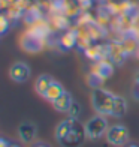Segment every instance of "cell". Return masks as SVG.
Here are the masks:
<instances>
[{"label": "cell", "instance_id": "7c38bea8", "mask_svg": "<svg viewBox=\"0 0 139 147\" xmlns=\"http://www.w3.org/2000/svg\"><path fill=\"white\" fill-rule=\"evenodd\" d=\"M58 45L63 50H72L76 47V27L75 29H67L63 35L58 38Z\"/></svg>", "mask_w": 139, "mask_h": 147}, {"label": "cell", "instance_id": "ac0fdd59", "mask_svg": "<svg viewBox=\"0 0 139 147\" xmlns=\"http://www.w3.org/2000/svg\"><path fill=\"white\" fill-rule=\"evenodd\" d=\"M72 123H74V119H67V120H63L61 123H58L57 129H55V137L58 141H61V140L66 138V135L70 132L72 129Z\"/></svg>", "mask_w": 139, "mask_h": 147}, {"label": "cell", "instance_id": "6da1fadb", "mask_svg": "<svg viewBox=\"0 0 139 147\" xmlns=\"http://www.w3.org/2000/svg\"><path fill=\"white\" fill-rule=\"evenodd\" d=\"M112 72H114V63H112V60L109 57L108 59H100V60H97V62H93L91 68H90V74H88L90 86L97 89L100 84H103V81Z\"/></svg>", "mask_w": 139, "mask_h": 147}, {"label": "cell", "instance_id": "2e32d148", "mask_svg": "<svg viewBox=\"0 0 139 147\" xmlns=\"http://www.w3.org/2000/svg\"><path fill=\"white\" fill-rule=\"evenodd\" d=\"M118 41H121V47H123V51L126 53V56H132V54H136L138 51V41L135 38L132 36H126L123 39H118Z\"/></svg>", "mask_w": 139, "mask_h": 147}, {"label": "cell", "instance_id": "30bf717a", "mask_svg": "<svg viewBox=\"0 0 139 147\" xmlns=\"http://www.w3.org/2000/svg\"><path fill=\"white\" fill-rule=\"evenodd\" d=\"M93 39L88 33V27L87 26H76V47L79 50H87L88 47L91 45Z\"/></svg>", "mask_w": 139, "mask_h": 147}, {"label": "cell", "instance_id": "7402d4cb", "mask_svg": "<svg viewBox=\"0 0 139 147\" xmlns=\"http://www.w3.org/2000/svg\"><path fill=\"white\" fill-rule=\"evenodd\" d=\"M96 21V17H93L90 12H81L78 17H76V26H90V24H94Z\"/></svg>", "mask_w": 139, "mask_h": 147}, {"label": "cell", "instance_id": "1f68e13d", "mask_svg": "<svg viewBox=\"0 0 139 147\" xmlns=\"http://www.w3.org/2000/svg\"><path fill=\"white\" fill-rule=\"evenodd\" d=\"M8 2H9V3H15V2H17V0H8Z\"/></svg>", "mask_w": 139, "mask_h": 147}, {"label": "cell", "instance_id": "ba28073f", "mask_svg": "<svg viewBox=\"0 0 139 147\" xmlns=\"http://www.w3.org/2000/svg\"><path fill=\"white\" fill-rule=\"evenodd\" d=\"M9 75L14 81L24 83V81H27L29 77H30V68L24 62H17V63H14L11 66Z\"/></svg>", "mask_w": 139, "mask_h": 147}, {"label": "cell", "instance_id": "4316f807", "mask_svg": "<svg viewBox=\"0 0 139 147\" xmlns=\"http://www.w3.org/2000/svg\"><path fill=\"white\" fill-rule=\"evenodd\" d=\"M9 2H8V0H0V12H5L6 9H8L9 8Z\"/></svg>", "mask_w": 139, "mask_h": 147}, {"label": "cell", "instance_id": "484cf974", "mask_svg": "<svg viewBox=\"0 0 139 147\" xmlns=\"http://www.w3.org/2000/svg\"><path fill=\"white\" fill-rule=\"evenodd\" d=\"M15 3H17L18 8H21V9L25 12V11H29V9H30V6L35 3V2H33V0H17Z\"/></svg>", "mask_w": 139, "mask_h": 147}, {"label": "cell", "instance_id": "e0dca14e", "mask_svg": "<svg viewBox=\"0 0 139 147\" xmlns=\"http://www.w3.org/2000/svg\"><path fill=\"white\" fill-rule=\"evenodd\" d=\"M54 81L49 75H41V77H37L36 80V83H35V90L39 93V95H45V92L48 90V87L51 86V83Z\"/></svg>", "mask_w": 139, "mask_h": 147}, {"label": "cell", "instance_id": "5bb4252c", "mask_svg": "<svg viewBox=\"0 0 139 147\" xmlns=\"http://www.w3.org/2000/svg\"><path fill=\"white\" fill-rule=\"evenodd\" d=\"M64 93V89H63V86L60 83H57V81H52L51 86L48 87V90L45 92V95L43 98L46 99V101H49V102H54L57 98H60L61 95Z\"/></svg>", "mask_w": 139, "mask_h": 147}, {"label": "cell", "instance_id": "7a4b0ae2", "mask_svg": "<svg viewBox=\"0 0 139 147\" xmlns=\"http://www.w3.org/2000/svg\"><path fill=\"white\" fill-rule=\"evenodd\" d=\"M115 95L106 89L97 87L93 92V107L100 116H112L115 104Z\"/></svg>", "mask_w": 139, "mask_h": 147}, {"label": "cell", "instance_id": "3957f363", "mask_svg": "<svg viewBox=\"0 0 139 147\" xmlns=\"http://www.w3.org/2000/svg\"><path fill=\"white\" fill-rule=\"evenodd\" d=\"M85 137H87V132H85V126L82 123H79L76 119H74V123H72V129L70 132L66 135L64 140H61L60 144L63 147H79Z\"/></svg>", "mask_w": 139, "mask_h": 147}, {"label": "cell", "instance_id": "d4e9b609", "mask_svg": "<svg viewBox=\"0 0 139 147\" xmlns=\"http://www.w3.org/2000/svg\"><path fill=\"white\" fill-rule=\"evenodd\" d=\"M9 27H11V21H9V18L6 17L5 14H0V36L5 35V33L9 30Z\"/></svg>", "mask_w": 139, "mask_h": 147}, {"label": "cell", "instance_id": "603a6c76", "mask_svg": "<svg viewBox=\"0 0 139 147\" xmlns=\"http://www.w3.org/2000/svg\"><path fill=\"white\" fill-rule=\"evenodd\" d=\"M87 27H88V33H90V36H91L93 41H97V39H100L102 36H105V30L102 27H99L96 23L87 26Z\"/></svg>", "mask_w": 139, "mask_h": 147}, {"label": "cell", "instance_id": "8992f818", "mask_svg": "<svg viewBox=\"0 0 139 147\" xmlns=\"http://www.w3.org/2000/svg\"><path fill=\"white\" fill-rule=\"evenodd\" d=\"M46 42H48V38H36V36L27 35V33H24L21 38V47L25 51H30V53H36L45 48Z\"/></svg>", "mask_w": 139, "mask_h": 147}, {"label": "cell", "instance_id": "f546056e", "mask_svg": "<svg viewBox=\"0 0 139 147\" xmlns=\"http://www.w3.org/2000/svg\"><path fill=\"white\" fill-rule=\"evenodd\" d=\"M76 2H78L79 5H84V3H91L93 0H76Z\"/></svg>", "mask_w": 139, "mask_h": 147}, {"label": "cell", "instance_id": "836d02e7", "mask_svg": "<svg viewBox=\"0 0 139 147\" xmlns=\"http://www.w3.org/2000/svg\"><path fill=\"white\" fill-rule=\"evenodd\" d=\"M36 147H46V146H42V144H39V146H36Z\"/></svg>", "mask_w": 139, "mask_h": 147}, {"label": "cell", "instance_id": "83f0119b", "mask_svg": "<svg viewBox=\"0 0 139 147\" xmlns=\"http://www.w3.org/2000/svg\"><path fill=\"white\" fill-rule=\"evenodd\" d=\"M133 96L139 101V84H136V83H135V87H133Z\"/></svg>", "mask_w": 139, "mask_h": 147}, {"label": "cell", "instance_id": "8d00e7d4", "mask_svg": "<svg viewBox=\"0 0 139 147\" xmlns=\"http://www.w3.org/2000/svg\"><path fill=\"white\" fill-rule=\"evenodd\" d=\"M129 147H138V146H135V144H133V146H129Z\"/></svg>", "mask_w": 139, "mask_h": 147}, {"label": "cell", "instance_id": "d6a6232c", "mask_svg": "<svg viewBox=\"0 0 139 147\" xmlns=\"http://www.w3.org/2000/svg\"><path fill=\"white\" fill-rule=\"evenodd\" d=\"M136 56L139 57V47H138V51H136Z\"/></svg>", "mask_w": 139, "mask_h": 147}, {"label": "cell", "instance_id": "52a82bcc", "mask_svg": "<svg viewBox=\"0 0 139 147\" xmlns=\"http://www.w3.org/2000/svg\"><path fill=\"white\" fill-rule=\"evenodd\" d=\"M84 56L91 62H97L100 59H108L109 57V47L106 45H99V44H91L87 50H84Z\"/></svg>", "mask_w": 139, "mask_h": 147}, {"label": "cell", "instance_id": "5b68a950", "mask_svg": "<svg viewBox=\"0 0 139 147\" xmlns=\"http://www.w3.org/2000/svg\"><path fill=\"white\" fill-rule=\"evenodd\" d=\"M105 135H106V141L109 144L120 147L124 143H127L129 131H127V128H124L123 125H114V126H111V128H108Z\"/></svg>", "mask_w": 139, "mask_h": 147}, {"label": "cell", "instance_id": "4dcf8cb0", "mask_svg": "<svg viewBox=\"0 0 139 147\" xmlns=\"http://www.w3.org/2000/svg\"><path fill=\"white\" fill-rule=\"evenodd\" d=\"M135 83H136V84H139V71L136 72V75H135Z\"/></svg>", "mask_w": 139, "mask_h": 147}, {"label": "cell", "instance_id": "d6986e66", "mask_svg": "<svg viewBox=\"0 0 139 147\" xmlns=\"http://www.w3.org/2000/svg\"><path fill=\"white\" fill-rule=\"evenodd\" d=\"M24 14L25 12L21 8H18L17 3H11L9 8L5 11V15L9 18V21H17V20H19L21 17H24Z\"/></svg>", "mask_w": 139, "mask_h": 147}, {"label": "cell", "instance_id": "4fadbf2b", "mask_svg": "<svg viewBox=\"0 0 139 147\" xmlns=\"http://www.w3.org/2000/svg\"><path fill=\"white\" fill-rule=\"evenodd\" d=\"M18 135H19V138H21V141L31 143L36 137V126L33 123H29V122L23 123L18 129Z\"/></svg>", "mask_w": 139, "mask_h": 147}, {"label": "cell", "instance_id": "f1b7e54d", "mask_svg": "<svg viewBox=\"0 0 139 147\" xmlns=\"http://www.w3.org/2000/svg\"><path fill=\"white\" fill-rule=\"evenodd\" d=\"M11 144L6 141V140H3V138H0V147H9Z\"/></svg>", "mask_w": 139, "mask_h": 147}, {"label": "cell", "instance_id": "d590c367", "mask_svg": "<svg viewBox=\"0 0 139 147\" xmlns=\"http://www.w3.org/2000/svg\"><path fill=\"white\" fill-rule=\"evenodd\" d=\"M54 2H63V0H54Z\"/></svg>", "mask_w": 139, "mask_h": 147}, {"label": "cell", "instance_id": "277c9868", "mask_svg": "<svg viewBox=\"0 0 139 147\" xmlns=\"http://www.w3.org/2000/svg\"><path fill=\"white\" fill-rule=\"evenodd\" d=\"M106 131H108V122L105 119V116H100V114L90 119L87 125H85V132H87V137L90 140H97L103 137L106 134Z\"/></svg>", "mask_w": 139, "mask_h": 147}, {"label": "cell", "instance_id": "44dd1931", "mask_svg": "<svg viewBox=\"0 0 139 147\" xmlns=\"http://www.w3.org/2000/svg\"><path fill=\"white\" fill-rule=\"evenodd\" d=\"M111 20H112V15L111 14H108L106 11H102V12H99V15L96 17V24L99 26V27H102L103 30L105 29H108V27H111Z\"/></svg>", "mask_w": 139, "mask_h": 147}, {"label": "cell", "instance_id": "ffe728a7", "mask_svg": "<svg viewBox=\"0 0 139 147\" xmlns=\"http://www.w3.org/2000/svg\"><path fill=\"white\" fill-rule=\"evenodd\" d=\"M126 111H127V102H126V99L121 98V96H117L115 98V104H114V111H112V116L121 117Z\"/></svg>", "mask_w": 139, "mask_h": 147}, {"label": "cell", "instance_id": "8fae6325", "mask_svg": "<svg viewBox=\"0 0 139 147\" xmlns=\"http://www.w3.org/2000/svg\"><path fill=\"white\" fill-rule=\"evenodd\" d=\"M48 21L52 30H66L70 26V18L64 14H49Z\"/></svg>", "mask_w": 139, "mask_h": 147}, {"label": "cell", "instance_id": "e575fe53", "mask_svg": "<svg viewBox=\"0 0 139 147\" xmlns=\"http://www.w3.org/2000/svg\"><path fill=\"white\" fill-rule=\"evenodd\" d=\"M9 147H18V146H15V144H11Z\"/></svg>", "mask_w": 139, "mask_h": 147}, {"label": "cell", "instance_id": "cb8c5ba5", "mask_svg": "<svg viewBox=\"0 0 139 147\" xmlns=\"http://www.w3.org/2000/svg\"><path fill=\"white\" fill-rule=\"evenodd\" d=\"M67 114H69L70 119H78V116L81 114V105L75 101H72L69 110H67Z\"/></svg>", "mask_w": 139, "mask_h": 147}, {"label": "cell", "instance_id": "9a60e30c", "mask_svg": "<svg viewBox=\"0 0 139 147\" xmlns=\"http://www.w3.org/2000/svg\"><path fill=\"white\" fill-rule=\"evenodd\" d=\"M70 104H72V96H70V93H67V92H64L60 98H57L55 101L52 102L54 108H55L57 111H60V113H64V111L67 113Z\"/></svg>", "mask_w": 139, "mask_h": 147}, {"label": "cell", "instance_id": "9c48e42d", "mask_svg": "<svg viewBox=\"0 0 139 147\" xmlns=\"http://www.w3.org/2000/svg\"><path fill=\"white\" fill-rule=\"evenodd\" d=\"M108 47H109V59L112 60V63H114V65H121L124 62V59L127 57V56H126V53L123 51L121 41L114 39V41H111L108 44Z\"/></svg>", "mask_w": 139, "mask_h": 147}]
</instances>
